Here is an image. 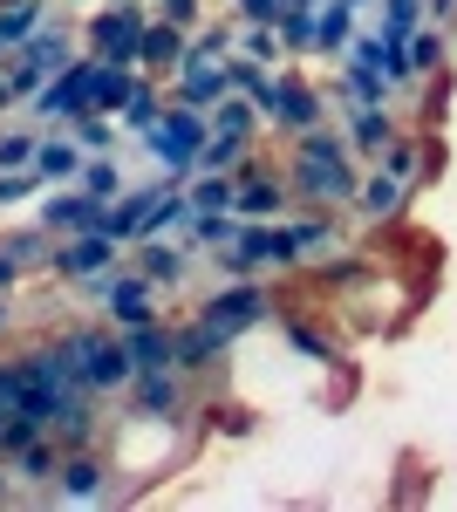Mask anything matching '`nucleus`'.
Returning <instances> with one entry per match:
<instances>
[{
	"label": "nucleus",
	"instance_id": "f257e3e1",
	"mask_svg": "<svg viewBox=\"0 0 457 512\" xmlns=\"http://www.w3.org/2000/svg\"><path fill=\"white\" fill-rule=\"evenodd\" d=\"M287 198H301L314 212H342L355 185H362V171H355V151H348L342 130H328V123H314L294 137V151H287Z\"/></svg>",
	"mask_w": 457,
	"mask_h": 512
},
{
	"label": "nucleus",
	"instance_id": "f03ea898",
	"mask_svg": "<svg viewBox=\"0 0 457 512\" xmlns=\"http://www.w3.org/2000/svg\"><path fill=\"white\" fill-rule=\"evenodd\" d=\"M205 137H212V110H185V103L164 96L157 123L137 137V144H144V158L157 164L164 185H191V171H198V144H205Z\"/></svg>",
	"mask_w": 457,
	"mask_h": 512
},
{
	"label": "nucleus",
	"instance_id": "7ed1b4c3",
	"mask_svg": "<svg viewBox=\"0 0 457 512\" xmlns=\"http://www.w3.org/2000/svg\"><path fill=\"white\" fill-rule=\"evenodd\" d=\"M55 349L69 355V369H76L82 390L110 396V390H130V376H137V362L123 349V335L116 328H62L55 335Z\"/></svg>",
	"mask_w": 457,
	"mask_h": 512
},
{
	"label": "nucleus",
	"instance_id": "20e7f679",
	"mask_svg": "<svg viewBox=\"0 0 457 512\" xmlns=\"http://www.w3.org/2000/svg\"><path fill=\"white\" fill-rule=\"evenodd\" d=\"M253 110L267 117V130H280V137H301V130H314V123H328V96H321L307 76H294V69H273L267 89L253 96Z\"/></svg>",
	"mask_w": 457,
	"mask_h": 512
},
{
	"label": "nucleus",
	"instance_id": "39448f33",
	"mask_svg": "<svg viewBox=\"0 0 457 512\" xmlns=\"http://www.w3.org/2000/svg\"><path fill=\"white\" fill-rule=\"evenodd\" d=\"M144 21H151V7H144V0H110V7H96V14H89V28H82V55L116 62V69H137Z\"/></svg>",
	"mask_w": 457,
	"mask_h": 512
},
{
	"label": "nucleus",
	"instance_id": "423d86ee",
	"mask_svg": "<svg viewBox=\"0 0 457 512\" xmlns=\"http://www.w3.org/2000/svg\"><path fill=\"white\" fill-rule=\"evenodd\" d=\"M96 301H103V315H110V328H137V321H157V287L137 267H103L96 280H82Z\"/></svg>",
	"mask_w": 457,
	"mask_h": 512
},
{
	"label": "nucleus",
	"instance_id": "0eeeda50",
	"mask_svg": "<svg viewBox=\"0 0 457 512\" xmlns=\"http://www.w3.org/2000/svg\"><path fill=\"white\" fill-rule=\"evenodd\" d=\"M89 76H96V55H76V62H62L55 76L41 82L21 110H28L35 123H76L82 110H89Z\"/></svg>",
	"mask_w": 457,
	"mask_h": 512
},
{
	"label": "nucleus",
	"instance_id": "6e6552de",
	"mask_svg": "<svg viewBox=\"0 0 457 512\" xmlns=\"http://www.w3.org/2000/svg\"><path fill=\"white\" fill-rule=\"evenodd\" d=\"M198 321H205V328H212V335L232 349L246 328H260V321H267V287H260L253 274H246V280H226V287L198 308Z\"/></svg>",
	"mask_w": 457,
	"mask_h": 512
},
{
	"label": "nucleus",
	"instance_id": "1a4fd4ad",
	"mask_svg": "<svg viewBox=\"0 0 457 512\" xmlns=\"http://www.w3.org/2000/svg\"><path fill=\"white\" fill-rule=\"evenodd\" d=\"M123 396H130L137 417H151V424H178V417L191 410V376L178 369V362H164V369H137Z\"/></svg>",
	"mask_w": 457,
	"mask_h": 512
},
{
	"label": "nucleus",
	"instance_id": "9d476101",
	"mask_svg": "<svg viewBox=\"0 0 457 512\" xmlns=\"http://www.w3.org/2000/svg\"><path fill=\"white\" fill-rule=\"evenodd\" d=\"M55 499H69V506H103L116 499L110 485V458L89 444V451H62V472H55Z\"/></svg>",
	"mask_w": 457,
	"mask_h": 512
},
{
	"label": "nucleus",
	"instance_id": "9b49d317",
	"mask_svg": "<svg viewBox=\"0 0 457 512\" xmlns=\"http://www.w3.org/2000/svg\"><path fill=\"white\" fill-rule=\"evenodd\" d=\"M123 253H130V246L110 239V233H69V239H55V260H48V267L62 280H96L103 267H116Z\"/></svg>",
	"mask_w": 457,
	"mask_h": 512
},
{
	"label": "nucleus",
	"instance_id": "f8f14e48",
	"mask_svg": "<svg viewBox=\"0 0 457 512\" xmlns=\"http://www.w3.org/2000/svg\"><path fill=\"white\" fill-rule=\"evenodd\" d=\"M232 212L253 226V219H280L287 212V178L280 171H267L260 158H246V171H239V192H232Z\"/></svg>",
	"mask_w": 457,
	"mask_h": 512
},
{
	"label": "nucleus",
	"instance_id": "ddd939ff",
	"mask_svg": "<svg viewBox=\"0 0 457 512\" xmlns=\"http://www.w3.org/2000/svg\"><path fill=\"white\" fill-rule=\"evenodd\" d=\"M103 219H110V205L103 198H89L82 185H69V192H55V198H41V226L55 239H69V233H103Z\"/></svg>",
	"mask_w": 457,
	"mask_h": 512
},
{
	"label": "nucleus",
	"instance_id": "4468645a",
	"mask_svg": "<svg viewBox=\"0 0 457 512\" xmlns=\"http://www.w3.org/2000/svg\"><path fill=\"white\" fill-rule=\"evenodd\" d=\"M164 192H171L164 178H157V185H137V192L123 185V192L110 198V219H103V233L123 239V246H137V239H144V226H151V212L164 205Z\"/></svg>",
	"mask_w": 457,
	"mask_h": 512
},
{
	"label": "nucleus",
	"instance_id": "2eb2a0df",
	"mask_svg": "<svg viewBox=\"0 0 457 512\" xmlns=\"http://www.w3.org/2000/svg\"><path fill=\"white\" fill-rule=\"evenodd\" d=\"M185 41H191V28L151 14V21H144V41H137V69H144V76H178V69H185Z\"/></svg>",
	"mask_w": 457,
	"mask_h": 512
},
{
	"label": "nucleus",
	"instance_id": "dca6fc26",
	"mask_svg": "<svg viewBox=\"0 0 457 512\" xmlns=\"http://www.w3.org/2000/svg\"><path fill=\"white\" fill-rule=\"evenodd\" d=\"M103 396L96 390H76L62 410H55V424H48V437H55V451H89L96 437H103V410H96Z\"/></svg>",
	"mask_w": 457,
	"mask_h": 512
},
{
	"label": "nucleus",
	"instance_id": "f3484780",
	"mask_svg": "<svg viewBox=\"0 0 457 512\" xmlns=\"http://www.w3.org/2000/svg\"><path fill=\"white\" fill-rule=\"evenodd\" d=\"M219 96H232L226 62H185V69L171 76V103H185V110H212Z\"/></svg>",
	"mask_w": 457,
	"mask_h": 512
},
{
	"label": "nucleus",
	"instance_id": "a211bd4d",
	"mask_svg": "<svg viewBox=\"0 0 457 512\" xmlns=\"http://www.w3.org/2000/svg\"><path fill=\"white\" fill-rule=\"evenodd\" d=\"M130 253H137L130 267L151 280V287H178V280L191 274V246H178V239H137Z\"/></svg>",
	"mask_w": 457,
	"mask_h": 512
},
{
	"label": "nucleus",
	"instance_id": "6ab92c4d",
	"mask_svg": "<svg viewBox=\"0 0 457 512\" xmlns=\"http://www.w3.org/2000/svg\"><path fill=\"white\" fill-rule=\"evenodd\" d=\"M82 158H89V151L76 144V130H69V123H55V137H41V144H35V171H41V185H76Z\"/></svg>",
	"mask_w": 457,
	"mask_h": 512
},
{
	"label": "nucleus",
	"instance_id": "aec40b11",
	"mask_svg": "<svg viewBox=\"0 0 457 512\" xmlns=\"http://www.w3.org/2000/svg\"><path fill=\"white\" fill-rule=\"evenodd\" d=\"M14 55H21V62H28V69H35V76L48 82L55 69H62V62H76V35H69L62 21H41V28H35L28 41H21Z\"/></svg>",
	"mask_w": 457,
	"mask_h": 512
},
{
	"label": "nucleus",
	"instance_id": "412c9836",
	"mask_svg": "<svg viewBox=\"0 0 457 512\" xmlns=\"http://www.w3.org/2000/svg\"><path fill=\"white\" fill-rule=\"evenodd\" d=\"M123 335V349H130V362L137 369H164L171 355H178V328L157 315V321H137V328H116Z\"/></svg>",
	"mask_w": 457,
	"mask_h": 512
},
{
	"label": "nucleus",
	"instance_id": "4be33fe9",
	"mask_svg": "<svg viewBox=\"0 0 457 512\" xmlns=\"http://www.w3.org/2000/svg\"><path fill=\"white\" fill-rule=\"evenodd\" d=\"M342 137L355 158H382L389 151V137H396V110L382 103V110H348L342 117Z\"/></svg>",
	"mask_w": 457,
	"mask_h": 512
},
{
	"label": "nucleus",
	"instance_id": "5701e85b",
	"mask_svg": "<svg viewBox=\"0 0 457 512\" xmlns=\"http://www.w3.org/2000/svg\"><path fill=\"white\" fill-rule=\"evenodd\" d=\"M382 171H389V178H403V185H423V178H430V137H417V130H396V137H389V151H382Z\"/></svg>",
	"mask_w": 457,
	"mask_h": 512
},
{
	"label": "nucleus",
	"instance_id": "b1692460",
	"mask_svg": "<svg viewBox=\"0 0 457 512\" xmlns=\"http://www.w3.org/2000/svg\"><path fill=\"white\" fill-rule=\"evenodd\" d=\"M403 198H410V185H403V178H389V171H369V178H362V185H355V198H348V205H355V212H362V219H396V212H403Z\"/></svg>",
	"mask_w": 457,
	"mask_h": 512
},
{
	"label": "nucleus",
	"instance_id": "393cba45",
	"mask_svg": "<svg viewBox=\"0 0 457 512\" xmlns=\"http://www.w3.org/2000/svg\"><path fill=\"white\" fill-rule=\"evenodd\" d=\"M396 96V82L382 76V69H342V82H335V103H342V117L348 110H382Z\"/></svg>",
	"mask_w": 457,
	"mask_h": 512
},
{
	"label": "nucleus",
	"instance_id": "a878e982",
	"mask_svg": "<svg viewBox=\"0 0 457 512\" xmlns=\"http://www.w3.org/2000/svg\"><path fill=\"white\" fill-rule=\"evenodd\" d=\"M157 110H164V89H157V76L137 69L130 96H123V110H116V130H123V137H144V130L157 123Z\"/></svg>",
	"mask_w": 457,
	"mask_h": 512
},
{
	"label": "nucleus",
	"instance_id": "bb28decb",
	"mask_svg": "<svg viewBox=\"0 0 457 512\" xmlns=\"http://www.w3.org/2000/svg\"><path fill=\"white\" fill-rule=\"evenodd\" d=\"M219 355H226V342H219V335H212L205 321H185V328H178V355H171V362H178L185 376H205V369H212Z\"/></svg>",
	"mask_w": 457,
	"mask_h": 512
},
{
	"label": "nucleus",
	"instance_id": "cd10ccee",
	"mask_svg": "<svg viewBox=\"0 0 457 512\" xmlns=\"http://www.w3.org/2000/svg\"><path fill=\"white\" fill-rule=\"evenodd\" d=\"M212 130H226V137H246V144H253V137L267 130V117L253 110V96H239V89H232V96L212 103Z\"/></svg>",
	"mask_w": 457,
	"mask_h": 512
},
{
	"label": "nucleus",
	"instance_id": "c85d7f7f",
	"mask_svg": "<svg viewBox=\"0 0 457 512\" xmlns=\"http://www.w3.org/2000/svg\"><path fill=\"white\" fill-rule=\"evenodd\" d=\"M246 158H253V144H246V137H226V130H212V137L198 144V171H232V178H239ZM198 171H191V178H198Z\"/></svg>",
	"mask_w": 457,
	"mask_h": 512
},
{
	"label": "nucleus",
	"instance_id": "c756f323",
	"mask_svg": "<svg viewBox=\"0 0 457 512\" xmlns=\"http://www.w3.org/2000/svg\"><path fill=\"white\" fill-rule=\"evenodd\" d=\"M0 465H14V478H28V485H55V472H62V451H55V437H35L28 451L0 458Z\"/></svg>",
	"mask_w": 457,
	"mask_h": 512
},
{
	"label": "nucleus",
	"instance_id": "7c9ffc66",
	"mask_svg": "<svg viewBox=\"0 0 457 512\" xmlns=\"http://www.w3.org/2000/svg\"><path fill=\"white\" fill-rule=\"evenodd\" d=\"M48 21V0H0V48H21Z\"/></svg>",
	"mask_w": 457,
	"mask_h": 512
},
{
	"label": "nucleus",
	"instance_id": "2f4dec72",
	"mask_svg": "<svg viewBox=\"0 0 457 512\" xmlns=\"http://www.w3.org/2000/svg\"><path fill=\"white\" fill-rule=\"evenodd\" d=\"M444 35H451V28H437V21H417V28H410V76L417 82H430L444 69Z\"/></svg>",
	"mask_w": 457,
	"mask_h": 512
},
{
	"label": "nucleus",
	"instance_id": "473e14b6",
	"mask_svg": "<svg viewBox=\"0 0 457 512\" xmlns=\"http://www.w3.org/2000/svg\"><path fill=\"white\" fill-rule=\"evenodd\" d=\"M76 185L89 198H103V205H110V198L123 192V164H116V151H89V158H82V171H76Z\"/></svg>",
	"mask_w": 457,
	"mask_h": 512
},
{
	"label": "nucleus",
	"instance_id": "72a5a7b5",
	"mask_svg": "<svg viewBox=\"0 0 457 512\" xmlns=\"http://www.w3.org/2000/svg\"><path fill=\"white\" fill-rule=\"evenodd\" d=\"M287 239H294V260H321V253H335V219H328V212L287 219Z\"/></svg>",
	"mask_w": 457,
	"mask_h": 512
},
{
	"label": "nucleus",
	"instance_id": "f704fd0d",
	"mask_svg": "<svg viewBox=\"0 0 457 512\" xmlns=\"http://www.w3.org/2000/svg\"><path fill=\"white\" fill-rule=\"evenodd\" d=\"M232 48H239V55H253V62H267V69H280V55H287L273 21H239V28H232Z\"/></svg>",
	"mask_w": 457,
	"mask_h": 512
},
{
	"label": "nucleus",
	"instance_id": "c9c22d12",
	"mask_svg": "<svg viewBox=\"0 0 457 512\" xmlns=\"http://www.w3.org/2000/svg\"><path fill=\"white\" fill-rule=\"evenodd\" d=\"M232 192H239V178H232V171H198V178L185 185L191 212H232Z\"/></svg>",
	"mask_w": 457,
	"mask_h": 512
},
{
	"label": "nucleus",
	"instance_id": "e433bc0d",
	"mask_svg": "<svg viewBox=\"0 0 457 512\" xmlns=\"http://www.w3.org/2000/svg\"><path fill=\"white\" fill-rule=\"evenodd\" d=\"M0 253H7L21 274H28V267H48V260H55V233H48V226H41V233H7Z\"/></svg>",
	"mask_w": 457,
	"mask_h": 512
},
{
	"label": "nucleus",
	"instance_id": "4c0bfd02",
	"mask_svg": "<svg viewBox=\"0 0 457 512\" xmlns=\"http://www.w3.org/2000/svg\"><path fill=\"white\" fill-rule=\"evenodd\" d=\"M232 28H239V21H232ZM232 28L226 21H198L191 41H185V62H226L232 55Z\"/></svg>",
	"mask_w": 457,
	"mask_h": 512
},
{
	"label": "nucleus",
	"instance_id": "58836bf2",
	"mask_svg": "<svg viewBox=\"0 0 457 512\" xmlns=\"http://www.w3.org/2000/svg\"><path fill=\"white\" fill-rule=\"evenodd\" d=\"M69 130H76L82 151H116V117H103V110H82Z\"/></svg>",
	"mask_w": 457,
	"mask_h": 512
},
{
	"label": "nucleus",
	"instance_id": "ea45409f",
	"mask_svg": "<svg viewBox=\"0 0 457 512\" xmlns=\"http://www.w3.org/2000/svg\"><path fill=\"white\" fill-rule=\"evenodd\" d=\"M280 48H287V55H321V48H314V7H294V14L280 21Z\"/></svg>",
	"mask_w": 457,
	"mask_h": 512
},
{
	"label": "nucleus",
	"instance_id": "a19ab883",
	"mask_svg": "<svg viewBox=\"0 0 457 512\" xmlns=\"http://www.w3.org/2000/svg\"><path fill=\"white\" fill-rule=\"evenodd\" d=\"M35 130H0V171H28L35 164Z\"/></svg>",
	"mask_w": 457,
	"mask_h": 512
},
{
	"label": "nucleus",
	"instance_id": "79ce46f5",
	"mask_svg": "<svg viewBox=\"0 0 457 512\" xmlns=\"http://www.w3.org/2000/svg\"><path fill=\"white\" fill-rule=\"evenodd\" d=\"M287 342H294L301 355H314V362H328V355H335V335H328V328H314V321H287Z\"/></svg>",
	"mask_w": 457,
	"mask_h": 512
},
{
	"label": "nucleus",
	"instance_id": "37998d69",
	"mask_svg": "<svg viewBox=\"0 0 457 512\" xmlns=\"http://www.w3.org/2000/svg\"><path fill=\"white\" fill-rule=\"evenodd\" d=\"M35 185H41L35 164H28V171H0V212H7V205H21V198L35 192Z\"/></svg>",
	"mask_w": 457,
	"mask_h": 512
},
{
	"label": "nucleus",
	"instance_id": "c03bdc74",
	"mask_svg": "<svg viewBox=\"0 0 457 512\" xmlns=\"http://www.w3.org/2000/svg\"><path fill=\"white\" fill-rule=\"evenodd\" d=\"M151 14H164V21H178V28H198V21H205V0H157Z\"/></svg>",
	"mask_w": 457,
	"mask_h": 512
},
{
	"label": "nucleus",
	"instance_id": "a18cd8bd",
	"mask_svg": "<svg viewBox=\"0 0 457 512\" xmlns=\"http://www.w3.org/2000/svg\"><path fill=\"white\" fill-rule=\"evenodd\" d=\"M14 280H21V267H14V260L0 253V294H14Z\"/></svg>",
	"mask_w": 457,
	"mask_h": 512
},
{
	"label": "nucleus",
	"instance_id": "49530a36",
	"mask_svg": "<svg viewBox=\"0 0 457 512\" xmlns=\"http://www.w3.org/2000/svg\"><path fill=\"white\" fill-rule=\"evenodd\" d=\"M7 321H14V308H7V294H0V335H7Z\"/></svg>",
	"mask_w": 457,
	"mask_h": 512
},
{
	"label": "nucleus",
	"instance_id": "de8ad7c7",
	"mask_svg": "<svg viewBox=\"0 0 457 512\" xmlns=\"http://www.w3.org/2000/svg\"><path fill=\"white\" fill-rule=\"evenodd\" d=\"M0 55H7V48H0Z\"/></svg>",
	"mask_w": 457,
	"mask_h": 512
},
{
	"label": "nucleus",
	"instance_id": "09e8293b",
	"mask_svg": "<svg viewBox=\"0 0 457 512\" xmlns=\"http://www.w3.org/2000/svg\"><path fill=\"white\" fill-rule=\"evenodd\" d=\"M0 417H7V410H0Z\"/></svg>",
	"mask_w": 457,
	"mask_h": 512
}]
</instances>
